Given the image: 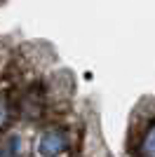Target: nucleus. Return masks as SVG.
Masks as SVG:
<instances>
[{"label":"nucleus","mask_w":155,"mask_h":157,"mask_svg":"<svg viewBox=\"0 0 155 157\" xmlns=\"http://www.w3.org/2000/svg\"><path fill=\"white\" fill-rule=\"evenodd\" d=\"M38 150H40L42 157L61 155V152L66 150V136L61 134V131H47V134H42V138H40Z\"/></svg>","instance_id":"1"},{"label":"nucleus","mask_w":155,"mask_h":157,"mask_svg":"<svg viewBox=\"0 0 155 157\" xmlns=\"http://www.w3.org/2000/svg\"><path fill=\"white\" fill-rule=\"evenodd\" d=\"M143 150H146L148 157H155V124L148 129V134L143 138Z\"/></svg>","instance_id":"2"},{"label":"nucleus","mask_w":155,"mask_h":157,"mask_svg":"<svg viewBox=\"0 0 155 157\" xmlns=\"http://www.w3.org/2000/svg\"><path fill=\"white\" fill-rule=\"evenodd\" d=\"M5 120H7V108H5V101L0 98V127L5 124Z\"/></svg>","instance_id":"3"},{"label":"nucleus","mask_w":155,"mask_h":157,"mask_svg":"<svg viewBox=\"0 0 155 157\" xmlns=\"http://www.w3.org/2000/svg\"><path fill=\"white\" fill-rule=\"evenodd\" d=\"M0 157H2V152H0Z\"/></svg>","instance_id":"4"}]
</instances>
